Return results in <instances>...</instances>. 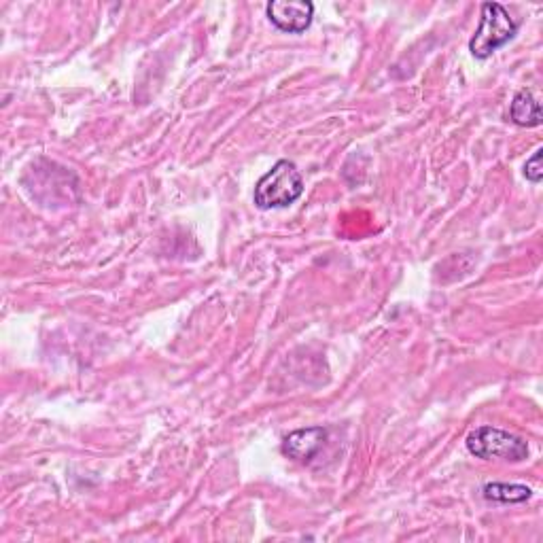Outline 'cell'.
Masks as SVG:
<instances>
[{
    "instance_id": "3",
    "label": "cell",
    "mask_w": 543,
    "mask_h": 543,
    "mask_svg": "<svg viewBox=\"0 0 543 543\" xmlns=\"http://www.w3.org/2000/svg\"><path fill=\"white\" fill-rule=\"evenodd\" d=\"M518 32V22L507 13V9L499 3H484L480 26L469 41L471 56L478 60H486L495 54L497 49L510 43Z\"/></svg>"
},
{
    "instance_id": "2",
    "label": "cell",
    "mask_w": 543,
    "mask_h": 543,
    "mask_svg": "<svg viewBox=\"0 0 543 543\" xmlns=\"http://www.w3.org/2000/svg\"><path fill=\"white\" fill-rule=\"evenodd\" d=\"M304 194V177L289 160H280L255 185L253 200L261 210L287 208Z\"/></svg>"
},
{
    "instance_id": "5",
    "label": "cell",
    "mask_w": 543,
    "mask_h": 543,
    "mask_svg": "<svg viewBox=\"0 0 543 543\" xmlns=\"http://www.w3.org/2000/svg\"><path fill=\"white\" fill-rule=\"evenodd\" d=\"M325 440H327V429L323 427L297 429L285 437L283 452L293 461L308 463L321 452Z\"/></svg>"
},
{
    "instance_id": "4",
    "label": "cell",
    "mask_w": 543,
    "mask_h": 543,
    "mask_svg": "<svg viewBox=\"0 0 543 543\" xmlns=\"http://www.w3.org/2000/svg\"><path fill=\"white\" fill-rule=\"evenodd\" d=\"M268 20L283 32L302 34L310 28L314 5L310 0H272L266 7Z\"/></svg>"
},
{
    "instance_id": "6",
    "label": "cell",
    "mask_w": 543,
    "mask_h": 543,
    "mask_svg": "<svg viewBox=\"0 0 543 543\" xmlns=\"http://www.w3.org/2000/svg\"><path fill=\"white\" fill-rule=\"evenodd\" d=\"M510 117L520 128H537L543 124L541 104L537 102L531 90H520L514 96L512 107H510Z\"/></svg>"
},
{
    "instance_id": "8",
    "label": "cell",
    "mask_w": 543,
    "mask_h": 543,
    "mask_svg": "<svg viewBox=\"0 0 543 543\" xmlns=\"http://www.w3.org/2000/svg\"><path fill=\"white\" fill-rule=\"evenodd\" d=\"M541 155H543V149L539 147V149L529 157L527 164H524V177H527V181H531V183H535V185L541 183V179H543Z\"/></svg>"
},
{
    "instance_id": "7",
    "label": "cell",
    "mask_w": 543,
    "mask_h": 543,
    "mask_svg": "<svg viewBox=\"0 0 543 543\" xmlns=\"http://www.w3.org/2000/svg\"><path fill=\"white\" fill-rule=\"evenodd\" d=\"M482 497L497 503H524L533 497V490L524 484L490 482L482 486Z\"/></svg>"
},
{
    "instance_id": "1",
    "label": "cell",
    "mask_w": 543,
    "mask_h": 543,
    "mask_svg": "<svg viewBox=\"0 0 543 543\" xmlns=\"http://www.w3.org/2000/svg\"><path fill=\"white\" fill-rule=\"evenodd\" d=\"M467 450L482 461H503V463H520L529 459V442L524 437L510 433L505 429L482 425L471 431L465 440Z\"/></svg>"
}]
</instances>
